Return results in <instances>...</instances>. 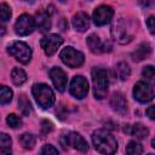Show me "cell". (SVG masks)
<instances>
[{
	"instance_id": "1",
	"label": "cell",
	"mask_w": 155,
	"mask_h": 155,
	"mask_svg": "<svg viewBox=\"0 0 155 155\" xmlns=\"http://www.w3.org/2000/svg\"><path fill=\"white\" fill-rule=\"evenodd\" d=\"M92 143L97 151L102 154H113L117 149V140L107 130H97L92 133Z\"/></svg>"
},
{
	"instance_id": "2",
	"label": "cell",
	"mask_w": 155,
	"mask_h": 155,
	"mask_svg": "<svg viewBox=\"0 0 155 155\" xmlns=\"http://www.w3.org/2000/svg\"><path fill=\"white\" fill-rule=\"evenodd\" d=\"M92 84H93V94L96 98L102 99L107 96L108 92V73L102 68H93L92 69Z\"/></svg>"
},
{
	"instance_id": "3",
	"label": "cell",
	"mask_w": 155,
	"mask_h": 155,
	"mask_svg": "<svg viewBox=\"0 0 155 155\" xmlns=\"http://www.w3.org/2000/svg\"><path fill=\"white\" fill-rule=\"evenodd\" d=\"M31 92L36 103L44 109L50 108L54 103V93L45 84H35L31 88Z\"/></svg>"
},
{
	"instance_id": "4",
	"label": "cell",
	"mask_w": 155,
	"mask_h": 155,
	"mask_svg": "<svg viewBox=\"0 0 155 155\" xmlns=\"http://www.w3.org/2000/svg\"><path fill=\"white\" fill-rule=\"evenodd\" d=\"M113 39L119 44H127L133 39V33L131 25L125 19H119L111 27Z\"/></svg>"
},
{
	"instance_id": "5",
	"label": "cell",
	"mask_w": 155,
	"mask_h": 155,
	"mask_svg": "<svg viewBox=\"0 0 155 155\" xmlns=\"http://www.w3.org/2000/svg\"><path fill=\"white\" fill-rule=\"evenodd\" d=\"M8 53L15 57L18 62L25 64L30 61L31 58V50L30 47L25 44V42H22V41H16L13 44H11L8 46Z\"/></svg>"
},
{
	"instance_id": "6",
	"label": "cell",
	"mask_w": 155,
	"mask_h": 155,
	"mask_svg": "<svg viewBox=\"0 0 155 155\" xmlns=\"http://www.w3.org/2000/svg\"><path fill=\"white\" fill-rule=\"evenodd\" d=\"M59 57L62 62L70 68H78L84 63V54L80 51H76L70 46L64 47L61 51Z\"/></svg>"
},
{
	"instance_id": "7",
	"label": "cell",
	"mask_w": 155,
	"mask_h": 155,
	"mask_svg": "<svg viewBox=\"0 0 155 155\" xmlns=\"http://www.w3.org/2000/svg\"><path fill=\"white\" fill-rule=\"evenodd\" d=\"M61 143L64 149H67L68 145L76 150H80V151H87V149H88L87 142L84 139L82 136H80L76 132H69V133L64 134L61 138Z\"/></svg>"
},
{
	"instance_id": "8",
	"label": "cell",
	"mask_w": 155,
	"mask_h": 155,
	"mask_svg": "<svg viewBox=\"0 0 155 155\" xmlns=\"http://www.w3.org/2000/svg\"><path fill=\"white\" fill-rule=\"evenodd\" d=\"M35 19L30 16V15H21L18 17V19L16 21V24H15V31L17 35H21V36H25V35H29L30 33H33L34 28H35Z\"/></svg>"
},
{
	"instance_id": "9",
	"label": "cell",
	"mask_w": 155,
	"mask_h": 155,
	"mask_svg": "<svg viewBox=\"0 0 155 155\" xmlns=\"http://www.w3.org/2000/svg\"><path fill=\"white\" fill-rule=\"evenodd\" d=\"M62 44H63V39L57 34H47L40 40L41 48L47 56H52L53 53H56Z\"/></svg>"
},
{
	"instance_id": "10",
	"label": "cell",
	"mask_w": 155,
	"mask_h": 155,
	"mask_svg": "<svg viewBox=\"0 0 155 155\" xmlns=\"http://www.w3.org/2000/svg\"><path fill=\"white\" fill-rule=\"evenodd\" d=\"M69 91L75 98L82 99L88 93V82H87V80L81 75L74 76L71 82H70Z\"/></svg>"
},
{
	"instance_id": "11",
	"label": "cell",
	"mask_w": 155,
	"mask_h": 155,
	"mask_svg": "<svg viewBox=\"0 0 155 155\" xmlns=\"http://www.w3.org/2000/svg\"><path fill=\"white\" fill-rule=\"evenodd\" d=\"M133 96H134V99H137L138 102L148 103V102L153 101V98H154V90L148 84L139 81L134 85Z\"/></svg>"
},
{
	"instance_id": "12",
	"label": "cell",
	"mask_w": 155,
	"mask_h": 155,
	"mask_svg": "<svg viewBox=\"0 0 155 155\" xmlns=\"http://www.w3.org/2000/svg\"><path fill=\"white\" fill-rule=\"evenodd\" d=\"M113 15H114V11L110 6L102 5L94 10L92 18L96 25H104L110 22V19L113 18Z\"/></svg>"
},
{
	"instance_id": "13",
	"label": "cell",
	"mask_w": 155,
	"mask_h": 155,
	"mask_svg": "<svg viewBox=\"0 0 155 155\" xmlns=\"http://www.w3.org/2000/svg\"><path fill=\"white\" fill-rule=\"evenodd\" d=\"M50 78L54 85V87L59 91V92H63L67 87V75L61 69V68H52L50 70Z\"/></svg>"
},
{
	"instance_id": "14",
	"label": "cell",
	"mask_w": 155,
	"mask_h": 155,
	"mask_svg": "<svg viewBox=\"0 0 155 155\" xmlns=\"http://www.w3.org/2000/svg\"><path fill=\"white\" fill-rule=\"evenodd\" d=\"M110 107L119 114H125L127 110V102L121 93H114L110 98Z\"/></svg>"
},
{
	"instance_id": "15",
	"label": "cell",
	"mask_w": 155,
	"mask_h": 155,
	"mask_svg": "<svg viewBox=\"0 0 155 155\" xmlns=\"http://www.w3.org/2000/svg\"><path fill=\"white\" fill-rule=\"evenodd\" d=\"M73 25L79 31H85L90 27V19L88 16L84 12H78L73 17Z\"/></svg>"
},
{
	"instance_id": "16",
	"label": "cell",
	"mask_w": 155,
	"mask_h": 155,
	"mask_svg": "<svg viewBox=\"0 0 155 155\" xmlns=\"http://www.w3.org/2000/svg\"><path fill=\"white\" fill-rule=\"evenodd\" d=\"M150 53H151V47H150V45H149L148 42H142V44L136 48V51L132 52L131 57H132L133 61L140 62V61L145 59L147 57H149Z\"/></svg>"
},
{
	"instance_id": "17",
	"label": "cell",
	"mask_w": 155,
	"mask_h": 155,
	"mask_svg": "<svg viewBox=\"0 0 155 155\" xmlns=\"http://www.w3.org/2000/svg\"><path fill=\"white\" fill-rule=\"evenodd\" d=\"M86 42H87V46H88V48L91 50V52H93V53L105 52V48H104L105 46L102 44V41H101V39H99L98 35L91 34V35L87 38Z\"/></svg>"
},
{
	"instance_id": "18",
	"label": "cell",
	"mask_w": 155,
	"mask_h": 155,
	"mask_svg": "<svg viewBox=\"0 0 155 155\" xmlns=\"http://www.w3.org/2000/svg\"><path fill=\"white\" fill-rule=\"evenodd\" d=\"M35 24L40 31H47L51 28L50 15L46 12H38L35 18Z\"/></svg>"
},
{
	"instance_id": "19",
	"label": "cell",
	"mask_w": 155,
	"mask_h": 155,
	"mask_svg": "<svg viewBox=\"0 0 155 155\" xmlns=\"http://www.w3.org/2000/svg\"><path fill=\"white\" fill-rule=\"evenodd\" d=\"M128 132H130L132 136H134L136 138H138V139L145 138V137L148 136V133H149L148 128H147L144 125H142V124H134L133 126H131V130H130Z\"/></svg>"
},
{
	"instance_id": "20",
	"label": "cell",
	"mask_w": 155,
	"mask_h": 155,
	"mask_svg": "<svg viewBox=\"0 0 155 155\" xmlns=\"http://www.w3.org/2000/svg\"><path fill=\"white\" fill-rule=\"evenodd\" d=\"M11 79H12V81H13L15 85L19 86V85H22L23 82H25V80H27V74H25V71H24L23 69H21V68H13V70H12V73H11Z\"/></svg>"
},
{
	"instance_id": "21",
	"label": "cell",
	"mask_w": 155,
	"mask_h": 155,
	"mask_svg": "<svg viewBox=\"0 0 155 155\" xmlns=\"http://www.w3.org/2000/svg\"><path fill=\"white\" fill-rule=\"evenodd\" d=\"M11 138L10 136H7L6 133H1L0 134V153L1 154H11Z\"/></svg>"
},
{
	"instance_id": "22",
	"label": "cell",
	"mask_w": 155,
	"mask_h": 155,
	"mask_svg": "<svg viewBox=\"0 0 155 155\" xmlns=\"http://www.w3.org/2000/svg\"><path fill=\"white\" fill-rule=\"evenodd\" d=\"M116 74L120 78V80H126L131 74V69H130L128 64L125 62H120L116 65Z\"/></svg>"
},
{
	"instance_id": "23",
	"label": "cell",
	"mask_w": 155,
	"mask_h": 155,
	"mask_svg": "<svg viewBox=\"0 0 155 155\" xmlns=\"http://www.w3.org/2000/svg\"><path fill=\"white\" fill-rule=\"evenodd\" d=\"M19 143L24 149H31L35 145V137L31 133H23L19 137Z\"/></svg>"
},
{
	"instance_id": "24",
	"label": "cell",
	"mask_w": 155,
	"mask_h": 155,
	"mask_svg": "<svg viewBox=\"0 0 155 155\" xmlns=\"http://www.w3.org/2000/svg\"><path fill=\"white\" fill-rule=\"evenodd\" d=\"M18 108L23 115H29L31 111V104L25 96H21L18 99Z\"/></svg>"
},
{
	"instance_id": "25",
	"label": "cell",
	"mask_w": 155,
	"mask_h": 155,
	"mask_svg": "<svg viewBox=\"0 0 155 155\" xmlns=\"http://www.w3.org/2000/svg\"><path fill=\"white\" fill-rule=\"evenodd\" d=\"M142 75L143 78L151 85H155V67L153 65H148L143 69L142 71Z\"/></svg>"
},
{
	"instance_id": "26",
	"label": "cell",
	"mask_w": 155,
	"mask_h": 155,
	"mask_svg": "<svg viewBox=\"0 0 155 155\" xmlns=\"http://www.w3.org/2000/svg\"><path fill=\"white\" fill-rule=\"evenodd\" d=\"M11 99H12V91L7 86H1L0 87V103L4 105V104L10 103Z\"/></svg>"
},
{
	"instance_id": "27",
	"label": "cell",
	"mask_w": 155,
	"mask_h": 155,
	"mask_svg": "<svg viewBox=\"0 0 155 155\" xmlns=\"http://www.w3.org/2000/svg\"><path fill=\"white\" fill-rule=\"evenodd\" d=\"M126 153L127 154H142L143 153V147L138 143V142H134V140H131L127 147H126Z\"/></svg>"
},
{
	"instance_id": "28",
	"label": "cell",
	"mask_w": 155,
	"mask_h": 155,
	"mask_svg": "<svg viewBox=\"0 0 155 155\" xmlns=\"http://www.w3.org/2000/svg\"><path fill=\"white\" fill-rule=\"evenodd\" d=\"M6 122H7L8 126L12 127V128H17V127H19V126L22 125V120H21L17 115H15V114H10V115L7 116V119H6Z\"/></svg>"
},
{
	"instance_id": "29",
	"label": "cell",
	"mask_w": 155,
	"mask_h": 155,
	"mask_svg": "<svg viewBox=\"0 0 155 155\" xmlns=\"http://www.w3.org/2000/svg\"><path fill=\"white\" fill-rule=\"evenodd\" d=\"M0 16H1V21L2 22L8 21L10 17H11V8H10V6H7L6 4H1V6H0Z\"/></svg>"
},
{
	"instance_id": "30",
	"label": "cell",
	"mask_w": 155,
	"mask_h": 155,
	"mask_svg": "<svg viewBox=\"0 0 155 155\" xmlns=\"http://www.w3.org/2000/svg\"><path fill=\"white\" fill-rule=\"evenodd\" d=\"M52 131V124L48 121H42L41 122V134L46 136Z\"/></svg>"
},
{
	"instance_id": "31",
	"label": "cell",
	"mask_w": 155,
	"mask_h": 155,
	"mask_svg": "<svg viewBox=\"0 0 155 155\" xmlns=\"http://www.w3.org/2000/svg\"><path fill=\"white\" fill-rule=\"evenodd\" d=\"M40 153H41V154H58V150H57L53 145L46 144V145H44V148L40 150Z\"/></svg>"
},
{
	"instance_id": "32",
	"label": "cell",
	"mask_w": 155,
	"mask_h": 155,
	"mask_svg": "<svg viewBox=\"0 0 155 155\" xmlns=\"http://www.w3.org/2000/svg\"><path fill=\"white\" fill-rule=\"evenodd\" d=\"M147 27H148L150 34H155V17L154 16H150L147 19Z\"/></svg>"
},
{
	"instance_id": "33",
	"label": "cell",
	"mask_w": 155,
	"mask_h": 155,
	"mask_svg": "<svg viewBox=\"0 0 155 155\" xmlns=\"http://www.w3.org/2000/svg\"><path fill=\"white\" fill-rule=\"evenodd\" d=\"M147 115L149 116V119H151V120H155V105H151V107H149L148 109H147Z\"/></svg>"
},
{
	"instance_id": "34",
	"label": "cell",
	"mask_w": 155,
	"mask_h": 155,
	"mask_svg": "<svg viewBox=\"0 0 155 155\" xmlns=\"http://www.w3.org/2000/svg\"><path fill=\"white\" fill-rule=\"evenodd\" d=\"M151 145L155 148V139H153V140H151Z\"/></svg>"
},
{
	"instance_id": "35",
	"label": "cell",
	"mask_w": 155,
	"mask_h": 155,
	"mask_svg": "<svg viewBox=\"0 0 155 155\" xmlns=\"http://www.w3.org/2000/svg\"><path fill=\"white\" fill-rule=\"evenodd\" d=\"M22 1H27V2H33L34 0H22Z\"/></svg>"
},
{
	"instance_id": "36",
	"label": "cell",
	"mask_w": 155,
	"mask_h": 155,
	"mask_svg": "<svg viewBox=\"0 0 155 155\" xmlns=\"http://www.w3.org/2000/svg\"><path fill=\"white\" fill-rule=\"evenodd\" d=\"M59 1H61V2H65L67 0H59Z\"/></svg>"
}]
</instances>
